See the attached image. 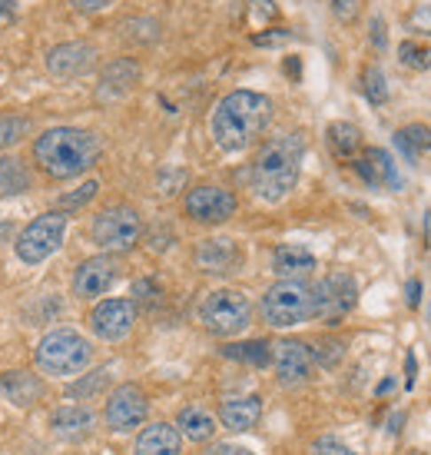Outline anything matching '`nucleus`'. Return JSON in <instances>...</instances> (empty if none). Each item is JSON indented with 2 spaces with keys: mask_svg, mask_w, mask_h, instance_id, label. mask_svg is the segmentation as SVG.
Returning a JSON list of instances; mask_svg holds the SVG:
<instances>
[{
  "mask_svg": "<svg viewBox=\"0 0 431 455\" xmlns=\"http://www.w3.org/2000/svg\"><path fill=\"white\" fill-rule=\"evenodd\" d=\"M93 64H97V47L87 40H67L47 53V70L57 80H76V76L90 74Z\"/></svg>",
  "mask_w": 431,
  "mask_h": 455,
  "instance_id": "obj_15",
  "label": "nucleus"
},
{
  "mask_svg": "<svg viewBox=\"0 0 431 455\" xmlns=\"http://www.w3.org/2000/svg\"><path fill=\"white\" fill-rule=\"evenodd\" d=\"M223 355L226 359H236V363H246V366H269L272 363V346L266 339H253V342H232V346H223Z\"/></svg>",
  "mask_w": 431,
  "mask_h": 455,
  "instance_id": "obj_28",
  "label": "nucleus"
},
{
  "mask_svg": "<svg viewBox=\"0 0 431 455\" xmlns=\"http://www.w3.org/2000/svg\"><path fill=\"white\" fill-rule=\"evenodd\" d=\"M137 84H140V64L129 60V57H120V60L103 67L97 93H100L103 100H120V97H127Z\"/></svg>",
  "mask_w": 431,
  "mask_h": 455,
  "instance_id": "obj_21",
  "label": "nucleus"
},
{
  "mask_svg": "<svg viewBox=\"0 0 431 455\" xmlns=\"http://www.w3.org/2000/svg\"><path fill=\"white\" fill-rule=\"evenodd\" d=\"M120 279V259L114 253L90 256L76 266L74 273V296L76 299H100L103 292L114 290V283Z\"/></svg>",
  "mask_w": 431,
  "mask_h": 455,
  "instance_id": "obj_13",
  "label": "nucleus"
},
{
  "mask_svg": "<svg viewBox=\"0 0 431 455\" xmlns=\"http://www.w3.org/2000/svg\"><path fill=\"white\" fill-rule=\"evenodd\" d=\"M76 11L80 13H100V11H106L114 0H70Z\"/></svg>",
  "mask_w": 431,
  "mask_h": 455,
  "instance_id": "obj_41",
  "label": "nucleus"
},
{
  "mask_svg": "<svg viewBox=\"0 0 431 455\" xmlns=\"http://www.w3.org/2000/svg\"><path fill=\"white\" fill-rule=\"evenodd\" d=\"M200 323L209 336L232 339V336L246 332L253 323V303L239 290H213L200 303Z\"/></svg>",
  "mask_w": 431,
  "mask_h": 455,
  "instance_id": "obj_5",
  "label": "nucleus"
},
{
  "mask_svg": "<svg viewBox=\"0 0 431 455\" xmlns=\"http://www.w3.org/2000/svg\"><path fill=\"white\" fill-rule=\"evenodd\" d=\"M146 416H150V399H146V392H143L137 382H123V386H116V389L106 395L103 422H106V429L116 432V435L143 429Z\"/></svg>",
  "mask_w": 431,
  "mask_h": 455,
  "instance_id": "obj_10",
  "label": "nucleus"
},
{
  "mask_svg": "<svg viewBox=\"0 0 431 455\" xmlns=\"http://www.w3.org/2000/svg\"><path fill=\"white\" fill-rule=\"evenodd\" d=\"M286 40H292L289 27H272V30H263V34H255L253 44H255V47H279V44H286Z\"/></svg>",
  "mask_w": 431,
  "mask_h": 455,
  "instance_id": "obj_37",
  "label": "nucleus"
},
{
  "mask_svg": "<svg viewBox=\"0 0 431 455\" xmlns=\"http://www.w3.org/2000/svg\"><path fill=\"white\" fill-rule=\"evenodd\" d=\"M263 319L272 329H295L312 319V286L279 279L263 296Z\"/></svg>",
  "mask_w": 431,
  "mask_h": 455,
  "instance_id": "obj_8",
  "label": "nucleus"
},
{
  "mask_svg": "<svg viewBox=\"0 0 431 455\" xmlns=\"http://www.w3.org/2000/svg\"><path fill=\"white\" fill-rule=\"evenodd\" d=\"M106 382H110V372H106V369H97V372H90L83 382H74V386H70V395H74V399H90V395H97V392L106 389Z\"/></svg>",
  "mask_w": 431,
  "mask_h": 455,
  "instance_id": "obj_33",
  "label": "nucleus"
},
{
  "mask_svg": "<svg viewBox=\"0 0 431 455\" xmlns=\"http://www.w3.org/2000/svg\"><path fill=\"white\" fill-rule=\"evenodd\" d=\"M133 455H183V435L173 422H150L137 435Z\"/></svg>",
  "mask_w": 431,
  "mask_h": 455,
  "instance_id": "obj_20",
  "label": "nucleus"
},
{
  "mask_svg": "<svg viewBox=\"0 0 431 455\" xmlns=\"http://www.w3.org/2000/svg\"><path fill=\"white\" fill-rule=\"evenodd\" d=\"M309 455H356V452H352L345 443H339V439H318Z\"/></svg>",
  "mask_w": 431,
  "mask_h": 455,
  "instance_id": "obj_38",
  "label": "nucleus"
},
{
  "mask_svg": "<svg viewBox=\"0 0 431 455\" xmlns=\"http://www.w3.org/2000/svg\"><path fill=\"white\" fill-rule=\"evenodd\" d=\"M196 266L203 269V273H213V276H226V273H236L242 266V250L236 240H229V236H209L196 246V253H192Z\"/></svg>",
  "mask_w": 431,
  "mask_h": 455,
  "instance_id": "obj_17",
  "label": "nucleus"
},
{
  "mask_svg": "<svg viewBox=\"0 0 431 455\" xmlns=\"http://www.w3.org/2000/svg\"><path fill=\"white\" fill-rule=\"evenodd\" d=\"M51 429H53V435L64 439V443H83V439H90L93 429H97V412H93L90 405L67 403V405H60V409H53Z\"/></svg>",
  "mask_w": 431,
  "mask_h": 455,
  "instance_id": "obj_18",
  "label": "nucleus"
},
{
  "mask_svg": "<svg viewBox=\"0 0 431 455\" xmlns=\"http://www.w3.org/2000/svg\"><path fill=\"white\" fill-rule=\"evenodd\" d=\"M93 363V342L76 329H51L34 349V366L51 379H74Z\"/></svg>",
  "mask_w": 431,
  "mask_h": 455,
  "instance_id": "obj_4",
  "label": "nucleus"
},
{
  "mask_svg": "<svg viewBox=\"0 0 431 455\" xmlns=\"http://www.w3.org/2000/svg\"><path fill=\"white\" fill-rule=\"evenodd\" d=\"M90 236H93V243L100 246L103 253H114V256L129 253L143 240V220L133 206L114 203V206H106V210H100V213L93 216Z\"/></svg>",
  "mask_w": 431,
  "mask_h": 455,
  "instance_id": "obj_6",
  "label": "nucleus"
},
{
  "mask_svg": "<svg viewBox=\"0 0 431 455\" xmlns=\"http://www.w3.org/2000/svg\"><path fill=\"white\" fill-rule=\"evenodd\" d=\"M395 147L402 150V156H405L408 164H415L421 153L431 150V127H425V124L402 127L398 133H395Z\"/></svg>",
  "mask_w": 431,
  "mask_h": 455,
  "instance_id": "obj_26",
  "label": "nucleus"
},
{
  "mask_svg": "<svg viewBox=\"0 0 431 455\" xmlns=\"http://www.w3.org/2000/svg\"><path fill=\"white\" fill-rule=\"evenodd\" d=\"M272 124V100L255 90H232L216 103L209 130L223 153L249 150Z\"/></svg>",
  "mask_w": 431,
  "mask_h": 455,
  "instance_id": "obj_1",
  "label": "nucleus"
},
{
  "mask_svg": "<svg viewBox=\"0 0 431 455\" xmlns=\"http://www.w3.org/2000/svg\"><path fill=\"white\" fill-rule=\"evenodd\" d=\"M316 256L309 253L305 246H279L276 253H272V273L279 279H289V283H305V279L316 273Z\"/></svg>",
  "mask_w": 431,
  "mask_h": 455,
  "instance_id": "obj_22",
  "label": "nucleus"
},
{
  "mask_svg": "<svg viewBox=\"0 0 431 455\" xmlns=\"http://www.w3.org/2000/svg\"><path fill=\"white\" fill-rule=\"evenodd\" d=\"M67 240V213H51L43 216H34L24 229H20V236L13 240V253L17 259L27 266H40L47 263Z\"/></svg>",
  "mask_w": 431,
  "mask_h": 455,
  "instance_id": "obj_7",
  "label": "nucleus"
},
{
  "mask_svg": "<svg viewBox=\"0 0 431 455\" xmlns=\"http://www.w3.org/2000/svg\"><path fill=\"white\" fill-rule=\"evenodd\" d=\"M358 303V286L349 273H332V276L318 279L312 286V319H322V323H342Z\"/></svg>",
  "mask_w": 431,
  "mask_h": 455,
  "instance_id": "obj_9",
  "label": "nucleus"
},
{
  "mask_svg": "<svg viewBox=\"0 0 431 455\" xmlns=\"http://www.w3.org/2000/svg\"><path fill=\"white\" fill-rule=\"evenodd\" d=\"M103 143L93 130L51 127L34 140V160L53 180H76L97 166Z\"/></svg>",
  "mask_w": 431,
  "mask_h": 455,
  "instance_id": "obj_2",
  "label": "nucleus"
},
{
  "mask_svg": "<svg viewBox=\"0 0 431 455\" xmlns=\"http://www.w3.org/2000/svg\"><path fill=\"white\" fill-rule=\"evenodd\" d=\"M398 60H402V67H408V70H431V47H421L415 40H405V44L398 47Z\"/></svg>",
  "mask_w": 431,
  "mask_h": 455,
  "instance_id": "obj_32",
  "label": "nucleus"
},
{
  "mask_svg": "<svg viewBox=\"0 0 431 455\" xmlns=\"http://www.w3.org/2000/svg\"><path fill=\"white\" fill-rule=\"evenodd\" d=\"M183 210L192 223H203V227H223L229 223L236 210H239V200L236 193L226 190V187H213V183H203V187H192L183 200Z\"/></svg>",
  "mask_w": 431,
  "mask_h": 455,
  "instance_id": "obj_11",
  "label": "nucleus"
},
{
  "mask_svg": "<svg viewBox=\"0 0 431 455\" xmlns=\"http://www.w3.org/2000/svg\"><path fill=\"white\" fill-rule=\"evenodd\" d=\"M43 392H47L43 379H40L37 372H30V369H13V372L0 376V395L11 405H17V409L37 405L43 399Z\"/></svg>",
  "mask_w": 431,
  "mask_h": 455,
  "instance_id": "obj_19",
  "label": "nucleus"
},
{
  "mask_svg": "<svg viewBox=\"0 0 431 455\" xmlns=\"http://www.w3.org/2000/svg\"><path fill=\"white\" fill-rule=\"evenodd\" d=\"M332 13H335L342 24H352L358 17V0H332Z\"/></svg>",
  "mask_w": 431,
  "mask_h": 455,
  "instance_id": "obj_39",
  "label": "nucleus"
},
{
  "mask_svg": "<svg viewBox=\"0 0 431 455\" xmlns=\"http://www.w3.org/2000/svg\"><path fill=\"white\" fill-rule=\"evenodd\" d=\"M352 166H356V173L365 180L372 190H388V193L402 190V173L395 166V156L388 150H381V147H368L362 156H356Z\"/></svg>",
  "mask_w": 431,
  "mask_h": 455,
  "instance_id": "obj_16",
  "label": "nucleus"
},
{
  "mask_svg": "<svg viewBox=\"0 0 431 455\" xmlns=\"http://www.w3.org/2000/svg\"><path fill=\"white\" fill-rule=\"evenodd\" d=\"M312 355H316L322 366H335V363L345 355V346L339 339H325L322 342V349H312Z\"/></svg>",
  "mask_w": 431,
  "mask_h": 455,
  "instance_id": "obj_36",
  "label": "nucleus"
},
{
  "mask_svg": "<svg viewBox=\"0 0 431 455\" xmlns=\"http://www.w3.org/2000/svg\"><path fill=\"white\" fill-rule=\"evenodd\" d=\"M325 140H329V150L339 156V160H352L362 147V130L356 124H345V120H335L325 130Z\"/></svg>",
  "mask_w": 431,
  "mask_h": 455,
  "instance_id": "obj_25",
  "label": "nucleus"
},
{
  "mask_svg": "<svg viewBox=\"0 0 431 455\" xmlns=\"http://www.w3.org/2000/svg\"><path fill=\"white\" fill-rule=\"evenodd\" d=\"M100 193V183L97 180H87V183H80L76 190H70V193H64L60 200H57V213H74V210H83L93 196Z\"/></svg>",
  "mask_w": 431,
  "mask_h": 455,
  "instance_id": "obj_30",
  "label": "nucleus"
},
{
  "mask_svg": "<svg viewBox=\"0 0 431 455\" xmlns=\"http://www.w3.org/2000/svg\"><path fill=\"white\" fill-rule=\"evenodd\" d=\"M279 17V7L272 0H249V20L253 24H269Z\"/></svg>",
  "mask_w": 431,
  "mask_h": 455,
  "instance_id": "obj_35",
  "label": "nucleus"
},
{
  "mask_svg": "<svg viewBox=\"0 0 431 455\" xmlns=\"http://www.w3.org/2000/svg\"><path fill=\"white\" fill-rule=\"evenodd\" d=\"M272 369H276V379L282 386H302L312 379V369H316V355L312 346H305L302 339H279L272 346Z\"/></svg>",
  "mask_w": 431,
  "mask_h": 455,
  "instance_id": "obj_14",
  "label": "nucleus"
},
{
  "mask_svg": "<svg viewBox=\"0 0 431 455\" xmlns=\"http://www.w3.org/2000/svg\"><path fill=\"white\" fill-rule=\"evenodd\" d=\"M286 74L299 76V60H295V57H292V60H286Z\"/></svg>",
  "mask_w": 431,
  "mask_h": 455,
  "instance_id": "obj_45",
  "label": "nucleus"
},
{
  "mask_svg": "<svg viewBox=\"0 0 431 455\" xmlns=\"http://www.w3.org/2000/svg\"><path fill=\"white\" fill-rule=\"evenodd\" d=\"M137 326V303L114 296V299H100L90 313V329L93 336L103 342H123Z\"/></svg>",
  "mask_w": 431,
  "mask_h": 455,
  "instance_id": "obj_12",
  "label": "nucleus"
},
{
  "mask_svg": "<svg viewBox=\"0 0 431 455\" xmlns=\"http://www.w3.org/2000/svg\"><path fill=\"white\" fill-rule=\"evenodd\" d=\"M30 190V173L17 156H0V200Z\"/></svg>",
  "mask_w": 431,
  "mask_h": 455,
  "instance_id": "obj_27",
  "label": "nucleus"
},
{
  "mask_svg": "<svg viewBox=\"0 0 431 455\" xmlns=\"http://www.w3.org/2000/svg\"><path fill=\"white\" fill-rule=\"evenodd\" d=\"M299 170H302V137L289 133V137L269 140L253 164L255 196L266 203L286 200L299 183Z\"/></svg>",
  "mask_w": 431,
  "mask_h": 455,
  "instance_id": "obj_3",
  "label": "nucleus"
},
{
  "mask_svg": "<svg viewBox=\"0 0 431 455\" xmlns=\"http://www.w3.org/2000/svg\"><path fill=\"white\" fill-rule=\"evenodd\" d=\"M176 429L183 439H190V443H196V445H206V443H213V435L219 432V422H216V416L209 409H203V405H186L176 416Z\"/></svg>",
  "mask_w": 431,
  "mask_h": 455,
  "instance_id": "obj_24",
  "label": "nucleus"
},
{
  "mask_svg": "<svg viewBox=\"0 0 431 455\" xmlns=\"http://www.w3.org/2000/svg\"><path fill=\"white\" fill-rule=\"evenodd\" d=\"M30 130H34V124H30L27 116L0 114V150H11V147H17L24 137H30Z\"/></svg>",
  "mask_w": 431,
  "mask_h": 455,
  "instance_id": "obj_29",
  "label": "nucleus"
},
{
  "mask_svg": "<svg viewBox=\"0 0 431 455\" xmlns=\"http://www.w3.org/2000/svg\"><path fill=\"white\" fill-rule=\"evenodd\" d=\"M405 372H408V386H415V355L408 353L405 359Z\"/></svg>",
  "mask_w": 431,
  "mask_h": 455,
  "instance_id": "obj_44",
  "label": "nucleus"
},
{
  "mask_svg": "<svg viewBox=\"0 0 431 455\" xmlns=\"http://www.w3.org/2000/svg\"><path fill=\"white\" fill-rule=\"evenodd\" d=\"M263 419V399L259 395H236L219 405V422L232 432H249Z\"/></svg>",
  "mask_w": 431,
  "mask_h": 455,
  "instance_id": "obj_23",
  "label": "nucleus"
},
{
  "mask_svg": "<svg viewBox=\"0 0 431 455\" xmlns=\"http://www.w3.org/2000/svg\"><path fill=\"white\" fill-rule=\"evenodd\" d=\"M372 44H375L379 51H385V44H388V37H385V24H381V17H375V20H372Z\"/></svg>",
  "mask_w": 431,
  "mask_h": 455,
  "instance_id": "obj_42",
  "label": "nucleus"
},
{
  "mask_svg": "<svg viewBox=\"0 0 431 455\" xmlns=\"http://www.w3.org/2000/svg\"><path fill=\"white\" fill-rule=\"evenodd\" d=\"M419 303H421V283L419 279H411V283H408V306L419 309Z\"/></svg>",
  "mask_w": 431,
  "mask_h": 455,
  "instance_id": "obj_43",
  "label": "nucleus"
},
{
  "mask_svg": "<svg viewBox=\"0 0 431 455\" xmlns=\"http://www.w3.org/2000/svg\"><path fill=\"white\" fill-rule=\"evenodd\" d=\"M405 30H411V34H421V37H431V7H415V11L408 13Z\"/></svg>",
  "mask_w": 431,
  "mask_h": 455,
  "instance_id": "obj_34",
  "label": "nucleus"
},
{
  "mask_svg": "<svg viewBox=\"0 0 431 455\" xmlns=\"http://www.w3.org/2000/svg\"><path fill=\"white\" fill-rule=\"evenodd\" d=\"M203 455H255L253 449H242V445H229V443H216L209 445Z\"/></svg>",
  "mask_w": 431,
  "mask_h": 455,
  "instance_id": "obj_40",
  "label": "nucleus"
},
{
  "mask_svg": "<svg viewBox=\"0 0 431 455\" xmlns=\"http://www.w3.org/2000/svg\"><path fill=\"white\" fill-rule=\"evenodd\" d=\"M362 93L375 107H381V103L388 100V80H385V74H381L379 67H368L365 74H362Z\"/></svg>",
  "mask_w": 431,
  "mask_h": 455,
  "instance_id": "obj_31",
  "label": "nucleus"
}]
</instances>
